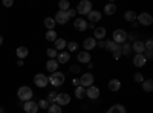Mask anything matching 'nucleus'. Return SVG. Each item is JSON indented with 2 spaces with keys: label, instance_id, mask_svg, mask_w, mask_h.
<instances>
[{
  "label": "nucleus",
  "instance_id": "nucleus-31",
  "mask_svg": "<svg viewBox=\"0 0 153 113\" xmlns=\"http://www.w3.org/2000/svg\"><path fill=\"white\" fill-rule=\"evenodd\" d=\"M84 96H86V89H84V87H81V86L75 87V98H78V99H83Z\"/></svg>",
  "mask_w": 153,
  "mask_h": 113
},
{
  "label": "nucleus",
  "instance_id": "nucleus-2",
  "mask_svg": "<svg viewBox=\"0 0 153 113\" xmlns=\"http://www.w3.org/2000/svg\"><path fill=\"white\" fill-rule=\"evenodd\" d=\"M17 96H19L20 101L26 103V101H31V99H32L34 93H32V89H31V87H28V86H22L20 89H19V92H17Z\"/></svg>",
  "mask_w": 153,
  "mask_h": 113
},
{
  "label": "nucleus",
  "instance_id": "nucleus-24",
  "mask_svg": "<svg viewBox=\"0 0 153 113\" xmlns=\"http://www.w3.org/2000/svg\"><path fill=\"white\" fill-rule=\"evenodd\" d=\"M28 54H29V51H28V47H25V46L17 47V51H16V55L19 57V60L26 58V57H28Z\"/></svg>",
  "mask_w": 153,
  "mask_h": 113
},
{
  "label": "nucleus",
  "instance_id": "nucleus-22",
  "mask_svg": "<svg viewBox=\"0 0 153 113\" xmlns=\"http://www.w3.org/2000/svg\"><path fill=\"white\" fill-rule=\"evenodd\" d=\"M46 70L48 72H57L58 70V63H57V60H48L46 61Z\"/></svg>",
  "mask_w": 153,
  "mask_h": 113
},
{
  "label": "nucleus",
  "instance_id": "nucleus-26",
  "mask_svg": "<svg viewBox=\"0 0 153 113\" xmlns=\"http://www.w3.org/2000/svg\"><path fill=\"white\" fill-rule=\"evenodd\" d=\"M124 20L129 21V23H135V21H136V12H133V11H126V12H124Z\"/></svg>",
  "mask_w": 153,
  "mask_h": 113
},
{
  "label": "nucleus",
  "instance_id": "nucleus-47",
  "mask_svg": "<svg viewBox=\"0 0 153 113\" xmlns=\"http://www.w3.org/2000/svg\"><path fill=\"white\" fill-rule=\"evenodd\" d=\"M97 47H104V40H100V41H97Z\"/></svg>",
  "mask_w": 153,
  "mask_h": 113
},
{
  "label": "nucleus",
  "instance_id": "nucleus-48",
  "mask_svg": "<svg viewBox=\"0 0 153 113\" xmlns=\"http://www.w3.org/2000/svg\"><path fill=\"white\" fill-rule=\"evenodd\" d=\"M72 84H74L75 87H78V86H80V80H76V78H75V80L72 81Z\"/></svg>",
  "mask_w": 153,
  "mask_h": 113
},
{
  "label": "nucleus",
  "instance_id": "nucleus-7",
  "mask_svg": "<svg viewBox=\"0 0 153 113\" xmlns=\"http://www.w3.org/2000/svg\"><path fill=\"white\" fill-rule=\"evenodd\" d=\"M34 83H35L37 87H40V89H43V87H46V86L49 84L48 77H46L45 73H37L35 77H34Z\"/></svg>",
  "mask_w": 153,
  "mask_h": 113
},
{
  "label": "nucleus",
  "instance_id": "nucleus-37",
  "mask_svg": "<svg viewBox=\"0 0 153 113\" xmlns=\"http://www.w3.org/2000/svg\"><path fill=\"white\" fill-rule=\"evenodd\" d=\"M46 55L49 57V60H55L57 55H58V52L55 51V49H48V51H46Z\"/></svg>",
  "mask_w": 153,
  "mask_h": 113
},
{
  "label": "nucleus",
  "instance_id": "nucleus-4",
  "mask_svg": "<svg viewBox=\"0 0 153 113\" xmlns=\"http://www.w3.org/2000/svg\"><path fill=\"white\" fill-rule=\"evenodd\" d=\"M94 81H95V77H94L91 72H84L81 77H80V86L84 87V89H87V87L94 86Z\"/></svg>",
  "mask_w": 153,
  "mask_h": 113
},
{
  "label": "nucleus",
  "instance_id": "nucleus-28",
  "mask_svg": "<svg viewBox=\"0 0 153 113\" xmlns=\"http://www.w3.org/2000/svg\"><path fill=\"white\" fill-rule=\"evenodd\" d=\"M55 20L52 18V17H46L45 18V26L48 28V31H54V28H55Z\"/></svg>",
  "mask_w": 153,
  "mask_h": 113
},
{
  "label": "nucleus",
  "instance_id": "nucleus-15",
  "mask_svg": "<svg viewBox=\"0 0 153 113\" xmlns=\"http://www.w3.org/2000/svg\"><path fill=\"white\" fill-rule=\"evenodd\" d=\"M146 63H147V60H146L144 54H135V57H133V64H135L136 67L146 66Z\"/></svg>",
  "mask_w": 153,
  "mask_h": 113
},
{
  "label": "nucleus",
  "instance_id": "nucleus-44",
  "mask_svg": "<svg viewBox=\"0 0 153 113\" xmlns=\"http://www.w3.org/2000/svg\"><path fill=\"white\" fill-rule=\"evenodd\" d=\"M12 5H14V2H12V0H3V6H6V8H11Z\"/></svg>",
  "mask_w": 153,
  "mask_h": 113
},
{
  "label": "nucleus",
  "instance_id": "nucleus-6",
  "mask_svg": "<svg viewBox=\"0 0 153 113\" xmlns=\"http://www.w3.org/2000/svg\"><path fill=\"white\" fill-rule=\"evenodd\" d=\"M136 21H138V24H143V26H150L153 23V17L149 12H141L139 16H136Z\"/></svg>",
  "mask_w": 153,
  "mask_h": 113
},
{
  "label": "nucleus",
  "instance_id": "nucleus-41",
  "mask_svg": "<svg viewBox=\"0 0 153 113\" xmlns=\"http://www.w3.org/2000/svg\"><path fill=\"white\" fill-rule=\"evenodd\" d=\"M144 47H146V51H152V49H153V40L149 38V40L144 43Z\"/></svg>",
  "mask_w": 153,
  "mask_h": 113
},
{
  "label": "nucleus",
  "instance_id": "nucleus-14",
  "mask_svg": "<svg viewBox=\"0 0 153 113\" xmlns=\"http://www.w3.org/2000/svg\"><path fill=\"white\" fill-rule=\"evenodd\" d=\"M54 20H55L57 24H66V23L69 21V18H68V16H66V12H63V11H58V12H57L55 17H54Z\"/></svg>",
  "mask_w": 153,
  "mask_h": 113
},
{
  "label": "nucleus",
  "instance_id": "nucleus-30",
  "mask_svg": "<svg viewBox=\"0 0 153 113\" xmlns=\"http://www.w3.org/2000/svg\"><path fill=\"white\" fill-rule=\"evenodd\" d=\"M132 54V44L130 43H124L121 44V55H130Z\"/></svg>",
  "mask_w": 153,
  "mask_h": 113
},
{
  "label": "nucleus",
  "instance_id": "nucleus-10",
  "mask_svg": "<svg viewBox=\"0 0 153 113\" xmlns=\"http://www.w3.org/2000/svg\"><path fill=\"white\" fill-rule=\"evenodd\" d=\"M23 110L26 113H37L38 112V104L34 101V99H31V101H26L23 104Z\"/></svg>",
  "mask_w": 153,
  "mask_h": 113
},
{
  "label": "nucleus",
  "instance_id": "nucleus-23",
  "mask_svg": "<svg viewBox=\"0 0 153 113\" xmlns=\"http://www.w3.org/2000/svg\"><path fill=\"white\" fill-rule=\"evenodd\" d=\"M107 113H127V110H126V107L123 104H113L107 110Z\"/></svg>",
  "mask_w": 153,
  "mask_h": 113
},
{
  "label": "nucleus",
  "instance_id": "nucleus-35",
  "mask_svg": "<svg viewBox=\"0 0 153 113\" xmlns=\"http://www.w3.org/2000/svg\"><path fill=\"white\" fill-rule=\"evenodd\" d=\"M37 104H38V109H43V110H48L49 106H51V104L48 103V99H40Z\"/></svg>",
  "mask_w": 153,
  "mask_h": 113
},
{
  "label": "nucleus",
  "instance_id": "nucleus-8",
  "mask_svg": "<svg viewBox=\"0 0 153 113\" xmlns=\"http://www.w3.org/2000/svg\"><path fill=\"white\" fill-rule=\"evenodd\" d=\"M86 96L89 98V99H98L100 98V89L97 86H91V87H87L86 89Z\"/></svg>",
  "mask_w": 153,
  "mask_h": 113
},
{
  "label": "nucleus",
  "instance_id": "nucleus-32",
  "mask_svg": "<svg viewBox=\"0 0 153 113\" xmlns=\"http://www.w3.org/2000/svg\"><path fill=\"white\" fill-rule=\"evenodd\" d=\"M68 9H71V3H69V0H61V2L58 3V11L66 12Z\"/></svg>",
  "mask_w": 153,
  "mask_h": 113
},
{
  "label": "nucleus",
  "instance_id": "nucleus-33",
  "mask_svg": "<svg viewBox=\"0 0 153 113\" xmlns=\"http://www.w3.org/2000/svg\"><path fill=\"white\" fill-rule=\"evenodd\" d=\"M48 113H63V109L58 104H51L48 109Z\"/></svg>",
  "mask_w": 153,
  "mask_h": 113
},
{
  "label": "nucleus",
  "instance_id": "nucleus-11",
  "mask_svg": "<svg viewBox=\"0 0 153 113\" xmlns=\"http://www.w3.org/2000/svg\"><path fill=\"white\" fill-rule=\"evenodd\" d=\"M83 47L86 49V52L94 51V49L97 47V40L94 38V37H87V38L83 41Z\"/></svg>",
  "mask_w": 153,
  "mask_h": 113
},
{
  "label": "nucleus",
  "instance_id": "nucleus-43",
  "mask_svg": "<svg viewBox=\"0 0 153 113\" xmlns=\"http://www.w3.org/2000/svg\"><path fill=\"white\" fill-rule=\"evenodd\" d=\"M80 70H81V69H80V66H78V64L71 66V72H72V73H80Z\"/></svg>",
  "mask_w": 153,
  "mask_h": 113
},
{
  "label": "nucleus",
  "instance_id": "nucleus-5",
  "mask_svg": "<svg viewBox=\"0 0 153 113\" xmlns=\"http://www.w3.org/2000/svg\"><path fill=\"white\" fill-rule=\"evenodd\" d=\"M76 14H81V16H87L89 12L92 11V2H89V0H83V2L78 3L76 6Z\"/></svg>",
  "mask_w": 153,
  "mask_h": 113
},
{
  "label": "nucleus",
  "instance_id": "nucleus-12",
  "mask_svg": "<svg viewBox=\"0 0 153 113\" xmlns=\"http://www.w3.org/2000/svg\"><path fill=\"white\" fill-rule=\"evenodd\" d=\"M87 24H89V21L87 20H84L83 17H80V18H75V21H74V26H75V29L76 31H86L87 29Z\"/></svg>",
  "mask_w": 153,
  "mask_h": 113
},
{
  "label": "nucleus",
  "instance_id": "nucleus-36",
  "mask_svg": "<svg viewBox=\"0 0 153 113\" xmlns=\"http://www.w3.org/2000/svg\"><path fill=\"white\" fill-rule=\"evenodd\" d=\"M66 47L69 49L71 52H75L76 49H78V43L76 41H68V44H66Z\"/></svg>",
  "mask_w": 153,
  "mask_h": 113
},
{
  "label": "nucleus",
  "instance_id": "nucleus-13",
  "mask_svg": "<svg viewBox=\"0 0 153 113\" xmlns=\"http://www.w3.org/2000/svg\"><path fill=\"white\" fill-rule=\"evenodd\" d=\"M76 60H78V63H81V64H89V63H91V52H86V51L78 52Z\"/></svg>",
  "mask_w": 153,
  "mask_h": 113
},
{
  "label": "nucleus",
  "instance_id": "nucleus-27",
  "mask_svg": "<svg viewBox=\"0 0 153 113\" xmlns=\"http://www.w3.org/2000/svg\"><path fill=\"white\" fill-rule=\"evenodd\" d=\"M141 86H143V90L144 92H152L153 90V80H144L141 83Z\"/></svg>",
  "mask_w": 153,
  "mask_h": 113
},
{
  "label": "nucleus",
  "instance_id": "nucleus-1",
  "mask_svg": "<svg viewBox=\"0 0 153 113\" xmlns=\"http://www.w3.org/2000/svg\"><path fill=\"white\" fill-rule=\"evenodd\" d=\"M48 81H49V84H52L54 87H60V86L65 84L66 77H65V73H63V72L57 70V72H52V73L49 75V77H48Z\"/></svg>",
  "mask_w": 153,
  "mask_h": 113
},
{
  "label": "nucleus",
  "instance_id": "nucleus-40",
  "mask_svg": "<svg viewBox=\"0 0 153 113\" xmlns=\"http://www.w3.org/2000/svg\"><path fill=\"white\" fill-rule=\"evenodd\" d=\"M138 40V34L133 32V34H127V43L129 41H136Z\"/></svg>",
  "mask_w": 153,
  "mask_h": 113
},
{
  "label": "nucleus",
  "instance_id": "nucleus-29",
  "mask_svg": "<svg viewBox=\"0 0 153 113\" xmlns=\"http://www.w3.org/2000/svg\"><path fill=\"white\" fill-rule=\"evenodd\" d=\"M115 12H117V6H115L113 3H107L104 6V14L106 16H113Z\"/></svg>",
  "mask_w": 153,
  "mask_h": 113
},
{
  "label": "nucleus",
  "instance_id": "nucleus-38",
  "mask_svg": "<svg viewBox=\"0 0 153 113\" xmlns=\"http://www.w3.org/2000/svg\"><path fill=\"white\" fill-rule=\"evenodd\" d=\"M133 80H135V83H143V81H144V75H143L141 72H136V73L133 75Z\"/></svg>",
  "mask_w": 153,
  "mask_h": 113
},
{
  "label": "nucleus",
  "instance_id": "nucleus-34",
  "mask_svg": "<svg viewBox=\"0 0 153 113\" xmlns=\"http://www.w3.org/2000/svg\"><path fill=\"white\" fill-rule=\"evenodd\" d=\"M45 37H46V40H48V41H55L58 35H57V32H55V31H48Z\"/></svg>",
  "mask_w": 153,
  "mask_h": 113
},
{
  "label": "nucleus",
  "instance_id": "nucleus-19",
  "mask_svg": "<svg viewBox=\"0 0 153 113\" xmlns=\"http://www.w3.org/2000/svg\"><path fill=\"white\" fill-rule=\"evenodd\" d=\"M132 51H135V54H144V52H146L144 41H141V40L133 41V44H132Z\"/></svg>",
  "mask_w": 153,
  "mask_h": 113
},
{
  "label": "nucleus",
  "instance_id": "nucleus-39",
  "mask_svg": "<svg viewBox=\"0 0 153 113\" xmlns=\"http://www.w3.org/2000/svg\"><path fill=\"white\" fill-rule=\"evenodd\" d=\"M55 99H57V92H51L49 96H48V103H49V104H51V103L55 104Z\"/></svg>",
  "mask_w": 153,
  "mask_h": 113
},
{
  "label": "nucleus",
  "instance_id": "nucleus-50",
  "mask_svg": "<svg viewBox=\"0 0 153 113\" xmlns=\"http://www.w3.org/2000/svg\"><path fill=\"white\" fill-rule=\"evenodd\" d=\"M0 113H5V112H0Z\"/></svg>",
  "mask_w": 153,
  "mask_h": 113
},
{
  "label": "nucleus",
  "instance_id": "nucleus-45",
  "mask_svg": "<svg viewBox=\"0 0 153 113\" xmlns=\"http://www.w3.org/2000/svg\"><path fill=\"white\" fill-rule=\"evenodd\" d=\"M112 55H113V58H115V60H120V58L123 57V55H121V49H120V51H117V52H113Z\"/></svg>",
  "mask_w": 153,
  "mask_h": 113
},
{
  "label": "nucleus",
  "instance_id": "nucleus-49",
  "mask_svg": "<svg viewBox=\"0 0 153 113\" xmlns=\"http://www.w3.org/2000/svg\"><path fill=\"white\" fill-rule=\"evenodd\" d=\"M2 44H3V37L0 35V46H2Z\"/></svg>",
  "mask_w": 153,
  "mask_h": 113
},
{
  "label": "nucleus",
  "instance_id": "nucleus-46",
  "mask_svg": "<svg viewBox=\"0 0 153 113\" xmlns=\"http://www.w3.org/2000/svg\"><path fill=\"white\" fill-rule=\"evenodd\" d=\"M144 57H146V60H150V58L153 57V52H152V51H146V55H144Z\"/></svg>",
  "mask_w": 153,
  "mask_h": 113
},
{
  "label": "nucleus",
  "instance_id": "nucleus-9",
  "mask_svg": "<svg viewBox=\"0 0 153 113\" xmlns=\"http://www.w3.org/2000/svg\"><path fill=\"white\" fill-rule=\"evenodd\" d=\"M69 103H71V96L68 93H57L55 104H58L60 107H63V106H68Z\"/></svg>",
  "mask_w": 153,
  "mask_h": 113
},
{
  "label": "nucleus",
  "instance_id": "nucleus-20",
  "mask_svg": "<svg viewBox=\"0 0 153 113\" xmlns=\"http://www.w3.org/2000/svg\"><path fill=\"white\" fill-rule=\"evenodd\" d=\"M87 17H89V23H97V21L101 20V12L97 11V9H92V11L87 14Z\"/></svg>",
  "mask_w": 153,
  "mask_h": 113
},
{
  "label": "nucleus",
  "instance_id": "nucleus-25",
  "mask_svg": "<svg viewBox=\"0 0 153 113\" xmlns=\"http://www.w3.org/2000/svg\"><path fill=\"white\" fill-rule=\"evenodd\" d=\"M54 44H55V51L58 52V51H63V49H66V44H68V41L65 40V38H57L55 41H54Z\"/></svg>",
  "mask_w": 153,
  "mask_h": 113
},
{
  "label": "nucleus",
  "instance_id": "nucleus-17",
  "mask_svg": "<svg viewBox=\"0 0 153 113\" xmlns=\"http://www.w3.org/2000/svg\"><path fill=\"white\" fill-rule=\"evenodd\" d=\"M104 49L106 51H109V52H117V51H120L121 49V46L120 44H117L115 41H112V40H107V41H104Z\"/></svg>",
  "mask_w": 153,
  "mask_h": 113
},
{
  "label": "nucleus",
  "instance_id": "nucleus-42",
  "mask_svg": "<svg viewBox=\"0 0 153 113\" xmlns=\"http://www.w3.org/2000/svg\"><path fill=\"white\" fill-rule=\"evenodd\" d=\"M66 16H68V18H72V17H75V16H76V11L71 8V9H68V11H66Z\"/></svg>",
  "mask_w": 153,
  "mask_h": 113
},
{
  "label": "nucleus",
  "instance_id": "nucleus-18",
  "mask_svg": "<svg viewBox=\"0 0 153 113\" xmlns=\"http://www.w3.org/2000/svg\"><path fill=\"white\" fill-rule=\"evenodd\" d=\"M69 60H71V54L68 51H61L57 55V63H58V64H66Z\"/></svg>",
  "mask_w": 153,
  "mask_h": 113
},
{
  "label": "nucleus",
  "instance_id": "nucleus-3",
  "mask_svg": "<svg viewBox=\"0 0 153 113\" xmlns=\"http://www.w3.org/2000/svg\"><path fill=\"white\" fill-rule=\"evenodd\" d=\"M112 41H115L117 44H124L127 41V32L124 29H115L112 34Z\"/></svg>",
  "mask_w": 153,
  "mask_h": 113
},
{
  "label": "nucleus",
  "instance_id": "nucleus-16",
  "mask_svg": "<svg viewBox=\"0 0 153 113\" xmlns=\"http://www.w3.org/2000/svg\"><path fill=\"white\" fill-rule=\"evenodd\" d=\"M94 38L95 40H104V37H106V28H103V26H98V28H95L94 29Z\"/></svg>",
  "mask_w": 153,
  "mask_h": 113
},
{
  "label": "nucleus",
  "instance_id": "nucleus-21",
  "mask_svg": "<svg viewBox=\"0 0 153 113\" xmlns=\"http://www.w3.org/2000/svg\"><path fill=\"white\" fill-rule=\"evenodd\" d=\"M109 90L110 92H118L120 89H121V81L120 80H117V78H113V80H110L109 81Z\"/></svg>",
  "mask_w": 153,
  "mask_h": 113
}]
</instances>
